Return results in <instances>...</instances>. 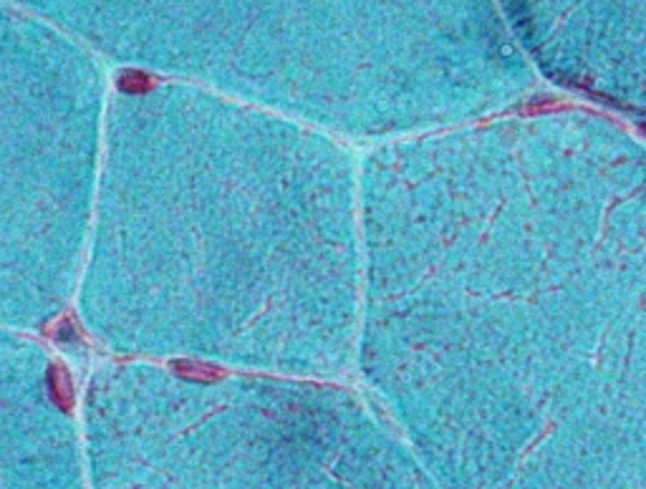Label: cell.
Returning <instances> with one entry per match:
<instances>
[{
	"mask_svg": "<svg viewBox=\"0 0 646 489\" xmlns=\"http://www.w3.org/2000/svg\"><path fill=\"white\" fill-rule=\"evenodd\" d=\"M101 131L96 106L0 94V323L43 328L84 267Z\"/></svg>",
	"mask_w": 646,
	"mask_h": 489,
	"instance_id": "cell-1",
	"label": "cell"
}]
</instances>
